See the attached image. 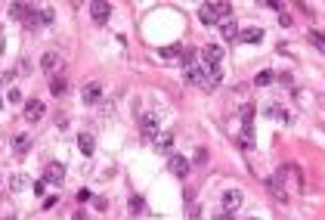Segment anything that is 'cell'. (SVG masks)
<instances>
[{
    "instance_id": "6da1fadb",
    "label": "cell",
    "mask_w": 325,
    "mask_h": 220,
    "mask_svg": "<svg viewBox=\"0 0 325 220\" xmlns=\"http://www.w3.org/2000/svg\"><path fill=\"white\" fill-rule=\"evenodd\" d=\"M44 115H47V105H44L41 99H28V102H25V121L38 124V121H41Z\"/></svg>"
},
{
    "instance_id": "7a4b0ae2",
    "label": "cell",
    "mask_w": 325,
    "mask_h": 220,
    "mask_svg": "<svg viewBox=\"0 0 325 220\" xmlns=\"http://www.w3.org/2000/svg\"><path fill=\"white\" fill-rule=\"evenodd\" d=\"M282 177H285V168H282V171H279L276 177H269V180H266V186L273 189V195H276L279 201H288V189L282 186Z\"/></svg>"
},
{
    "instance_id": "3957f363",
    "label": "cell",
    "mask_w": 325,
    "mask_h": 220,
    "mask_svg": "<svg viewBox=\"0 0 325 220\" xmlns=\"http://www.w3.org/2000/svg\"><path fill=\"white\" fill-rule=\"evenodd\" d=\"M90 16H93V22H108V16H112V7L105 4V0H96V4H90Z\"/></svg>"
},
{
    "instance_id": "277c9868",
    "label": "cell",
    "mask_w": 325,
    "mask_h": 220,
    "mask_svg": "<svg viewBox=\"0 0 325 220\" xmlns=\"http://www.w3.org/2000/svg\"><path fill=\"white\" fill-rule=\"evenodd\" d=\"M155 131H158V115H142L139 118V134L146 140H155Z\"/></svg>"
},
{
    "instance_id": "5b68a950",
    "label": "cell",
    "mask_w": 325,
    "mask_h": 220,
    "mask_svg": "<svg viewBox=\"0 0 325 220\" xmlns=\"http://www.w3.org/2000/svg\"><path fill=\"white\" fill-rule=\"evenodd\" d=\"M44 180H47V183H62V180H65V164L50 161L47 171H44Z\"/></svg>"
},
{
    "instance_id": "8992f818",
    "label": "cell",
    "mask_w": 325,
    "mask_h": 220,
    "mask_svg": "<svg viewBox=\"0 0 325 220\" xmlns=\"http://www.w3.org/2000/svg\"><path fill=\"white\" fill-rule=\"evenodd\" d=\"M168 168H171L174 177H186V174H189V158H183V155H171Z\"/></svg>"
},
{
    "instance_id": "52a82bcc",
    "label": "cell",
    "mask_w": 325,
    "mask_h": 220,
    "mask_svg": "<svg viewBox=\"0 0 325 220\" xmlns=\"http://www.w3.org/2000/svg\"><path fill=\"white\" fill-rule=\"evenodd\" d=\"M205 78H208V68H202V65H189L183 75L186 84H202V87H205Z\"/></svg>"
},
{
    "instance_id": "ba28073f",
    "label": "cell",
    "mask_w": 325,
    "mask_h": 220,
    "mask_svg": "<svg viewBox=\"0 0 325 220\" xmlns=\"http://www.w3.org/2000/svg\"><path fill=\"white\" fill-rule=\"evenodd\" d=\"M242 201H245V195H242L239 189H229V192H223V208H226V211H236V208H242Z\"/></svg>"
},
{
    "instance_id": "9c48e42d",
    "label": "cell",
    "mask_w": 325,
    "mask_h": 220,
    "mask_svg": "<svg viewBox=\"0 0 325 220\" xmlns=\"http://www.w3.org/2000/svg\"><path fill=\"white\" fill-rule=\"evenodd\" d=\"M239 146H242V149H251V146H254V121L242 124V137H239Z\"/></svg>"
},
{
    "instance_id": "30bf717a",
    "label": "cell",
    "mask_w": 325,
    "mask_h": 220,
    "mask_svg": "<svg viewBox=\"0 0 325 220\" xmlns=\"http://www.w3.org/2000/svg\"><path fill=\"white\" fill-rule=\"evenodd\" d=\"M28 146H31V137H25V134L13 137V155H16V158H22V155L28 152Z\"/></svg>"
},
{
    "instance_id": "8fae6325",
    "label": "cell",
    "mask_w": 325,
    "mask_h": 220,
    "mask_svg": "<svg viewBox=\"0 0 325 220\" xmlns=\"http://www.w3.org/2000/svg\"><path fill=\"white\" fill-rule=\"evenodd\" d=\"M239 41L242 44H260L263 41V31L260 28H245V31H239Z\"/></svg>"
},
{
    "instance_id": "7c38bea8",
    "label": "cell",
    "mask_w": 325,
    "mask_h": 220,
    "mask_svg": "<svg viewBox=\"0 0 325 220\" xmlns=\"http://www.w3.org/2000/svg\"><path fill=\"white\" fill-rule=\"evenodd\" d=\"M81 96H84V102H87V105H90V102H99L102 87H99V84H87V87L81 90Z\"/></svg>"
},
{
    "instance_id": "4fadbf2b",
    "label": "cell",
    "mask_w": 325,
    "mask_h": 220,
    "mask_svg": "<svg viewBox=\"0 0 325 220\" xmlns=\"http://www.w3.org/2000/svg\"><path fill=\"white\" fill-rule=\"evenodd\" d=\"M198 19H202L205 25H214V22H217V13H214V4H202V10H198Z\"/></svg>"
},
{
    "instance_id": "5bb4252c",
    "label": "cell",
    "mask_w": 325,
    "mask_h": 220,
    "mask_svg": "<svg viewBox=\"0 0 325 220\" xmlns=\"http://www.w3.org/2000/svg\"><path fill=\"white\" fill-rule=\"evenodd\" d=\"M205 59L211 62V65H217L223 59V47H217V44H211V47H205Z\"/></svg>"
},
{
    "instance_id": "9a60e30c",
    "label": "cell",
    "mask_w": 325,
    "mask_h": 220,
    "mask_svg": "<svg viewBox=\"0 0 325 220\" xmlns=\"http://www.w3.org/2000/svg\"><path fill=\"white\" fill-rule=\"evenodd\" d=\"M78 146H81V152H84V155H93V149H96V140L90 137V134H81V137H78Z\"/></svg>"
},
{
    "instance_id": "2e32d148",
    "label": "cell",
    "mask_w": 325,
    "mask_h": 220,
    "mask_svg": "<svg viewBox=\"0 0 325 220\" xmlns=\"http://www.w3.org/2000/svg\"><path fill=\"white\" fill-rule=\"evenodd\" d=\"M223 81V75H220V68H217V65H211L208 68V78H205V87L211 90V87H217V84H220Z\"/></svg>"
},
{
    "instance_id": "e0dca14e",
    "label": "cell",
    "mask_w": 325,
    "mask_h": 220,
    "mask_svg": "<svg viewBox=\"0 0 325 220\" xmlns=\"http://www.w3.org/2000/svg\"><path fill=\"white\" fill-rule=\"evenodd\" d=\"M180 50H183L180 44H171V47H161L158 56H161V59H177V56H180Z\"/></svg>"
},
{
    "instance_id": "ac0fdd59",
    "label": "cell",
    "mask_w": 325,
    "mask_h": 220,
    "mask_svg": "<svg viewBox=\"0 0 325 220\" xmlns=\"http://www.w3.org/2000/svg\"><path fill=\"white\" fill-rule=\"evenodd\" d=\"M28 13H31V10H28L25 4H13V7H10V16H13V19H28Z\"/></svg>"
},
{
    "instance_id": "d6986e66",
    "label": "cell",
    "mask_w": 325,
    "mask_h": 220,
    "mask_svg": "<svg viewBox=\"0 0 325 220\" xmlns=\"http://www.w3.org/2000/svg\"><path fill=\"white\" fill-rule=\"evenodd\" d=\"M171 143H174V137H171V134L155 137V149H158V152H171Z\"/></svg>"
},
{
    "instance_id": "ffe728a7",
    "label": "cell",
    "mask_w": 325,
    "mask_h": 220,
    "mask_svg": "<svg viewBox=\"0 0 325 220\" xmlns=\"http://www.w3.org/2000/svg\"><path fill=\"white\" fill-rule=\"evenodd\" d=\"M10 186H13V192H22V189L28 186V180H25L22 174H13V180H10Z\"/></svg>"
},
{
    "instance_id": "44dd1931",
    "label": "cell",
    "mask_w": 325,
    "mask_h": 220,
    "mask_svg": "<svg viewBox=\"0 0 325 220\" xmlns=\"http://www.w3.org/2000/svg\"><path fill=\"white\" fill-rule=\"evenodd\" d=\"M65 87H68V84H65V78H53V84H50L53 96H62V93H65Z\"/></svg>"
},
{
    "instance_id": "7402d4cb",
    "label": "cell",
    "mask_w": 325,
    "mask_h": 220,
    "mask_svg": "<svg viewBox=\"0 0 325 220\" xmlns=\"http://www.w3.org/2000/svg\"><path fill=\"white\" fill-rule=\"evenodd\" d=\"M266 115H273V118H279V121H285V124L291 121V115H288V112H282V108H276V105H269V108H266Z\"/></svg>"
},
{
    "instance_id": "603a6c76",
    "label": "cell",
    "mask_w": 325,
    "mask_h": 220,
    "mask_svg": "<svg viewBox=\"0 0 325 220\" xmlns=\"http://www.w3.org/2000/svg\"><path fill=\"white\" fill-rule=\"evenodd\" d=\"M41 65H44L47 71H50V68H56V65H59V56H56V53H47V56L41 59Z\"/></svg>"
},
{
    "instance_id": "cb8c5ba5",
    "label": "cell",
    "mask_w": 325,
    "mask_h": 220,
    "mask_svg": "<svg viewBox=\"0 0 325 220\" xmlns=\"http://www.w3.org/2000/svg\"><path fill=\"white\" fill-rule=\"evenodd\" d=\"M214 13H217V19H226V16L232 13V7L229 4H214Z\"/></svg>"
},
{
    "instance_id": "d4e9b609",
    "label": "cell",
    "mask_w": 325,
    "mask_h": 220,
    "mask_svg": "<svg viewBox=\"0 0 325 220\" xmlns=\"http://www.w3.org/2000/svg\"><path fill=\"white\" fill-rule=\"evenodd\" d=\"M41 19H44V16H38V13H28V19H25V25H28V28L34 31V28H38V25H44Z\"/></svg>"
},
{
    "instance_id": "484cf974",
    "label": "cell",
    "mask_w": 325,
    "mask_h": 220,
    "mask_svg": "<svg viewBox=\"0 0 325 220\" xmlns=\"http://www.w3.org/2000/svg\"><path fill=\"white\" fill-rule=\"evenodd\" d=\"M220 31H223V38H239V31H236V25H232V22H223Z\"/></svg>"
},
{
    "instance_id": "4316f807",
    "label": "cell",
    "mask_w": 325,
    "mask_h": 220,
    "mask_svg": "<svg viewBox=\"0 0 325 220\" xmlns=\"http://www.w3.org/2000/svg\"><path fill=\"white\" fill-rule=\"evenodd\" d=\"M269 81H273V71H260V75L254 78V84H257V87H263V84H269Z\"/></svg>"
},
{
    "instance_id": "83f0119b",
    "label": "cell",
    "mask_w": 325,
    "mask_h": 220,
    "mask_svg": "<svg viewBox=\"0 0 325 220\" xmlns=\"http://www.w3.org/2000/svg\"><path fill=\"white\" fill-rule=\"evenodd\" d=\"M7 99H10L13 105H19V102H22V93H19V90H16V87H13V90H10V93H7Z\"/></svg>"
},
{
    "instance_id": "f1b7e54d",
    "label": "cell",
    "mask_w": 325,
    "mask_h": 220,
    "mask_svg": "<svg viewBox=\"0 0 325 220\" xmlns=\"http://www.w3.org/2000/svg\"><path fill=\"white\" fill-rule=\"evenodd\" d=\"M130 211H142V198H139V195L130 198Z\"/></svg>"
},
{
    "instance_id": "f546056e",
    "label": "cell",
    "mask_w": 325,
    "mask_h": 220,
    "mask_svg": "<svg viewBox=\"0 0 325 220\" xmlns=\"http://www.w3.org/2000/svg\"><path fill=\"white\" fill-rule=\"evenodd\" d=\"M44 186H47V180H38V183H34V192L44 195Z\"/></svg>"
},
{
    "instance_id": "4dcf8cb0",
    "label": "cell",
    "mask_w": 325,
    "mask_h": 220,
    "mask_svg": "<svg viewBox=\"0 0 325 220\" xmlns=\"http://www.w3.org/2000/svg\"><path fill=\"white\" fill-rule=\"evenodd\" d=\"M313 41H316V44H319V50L325 53V38H322V34H313Z\"/></svg>"
},
{
    "instance_id": "1f68e13d",
    "label": "cell",
    "mask_w": 325,
    "mask_h": 220,
    "mask_svg": "<svg viewBox=\"0 0 325 220\" xmlns=\"http://www.w3.org/2000/svg\"><path fill=\"white\" fill-rule=\"evenodd\" d=\"M214 220H232V211H220V214H217Z\"/></svg>"
},
{
    "instance_id": "d6a6232c",
    "label": "cell",
    "mask_w": 325,
    "mask_h": 220,
    "mask_svg": "<svg viewBox=\"0 0 325 220\" xmlns=\"http://www.w3.org/2000/svg\"><path fill=\"white\" fill-rule=\"evenodd\" d=\"M75 220H87V214H84V211H78V214H75Z\"/></svg>"
},
{
    "instance_id": "836d02e7",
    "label": "cell",
    "mask_w": 325,
    "mask_h": 220,
    "mask_svg": "<svg viewBox=\"0 0 325 220\" xmlns=\"http://www.w3.org/2000/svg\"><path fill=\"white\" fill-rule=\"evenodd\" d=\"M0 53H4V38H0Z\"/></svg>"
},
{
    "instance_id": "e575fe53",
    "label": "cell",
    "mask_w": 325,
    "mask_h": 220,
    "mask_svg": "<svg viewBox=\"0 0 325 220\" xmlns=\"http://www.w3.org/2000/svg\"><path fill=\"white\" fill-rule=\"evenodd\" d=\"M0 108H4V99H0Z\"/></svg>"
},
{
    "instance_id": "d590c367",
    "label": "cell",
    "mask_w": 325,
    "mask_h": 220,
    "mask_svg": "<svg viewBox=\"0 0 325 220\" xmlns=\"http://www.w3.org/2000/svg\"><path fill=\"white\" fill-rule=\"evenodd\" d=\"M7 220H13V217H7Z\"/></svg>"
}]
</instances>
